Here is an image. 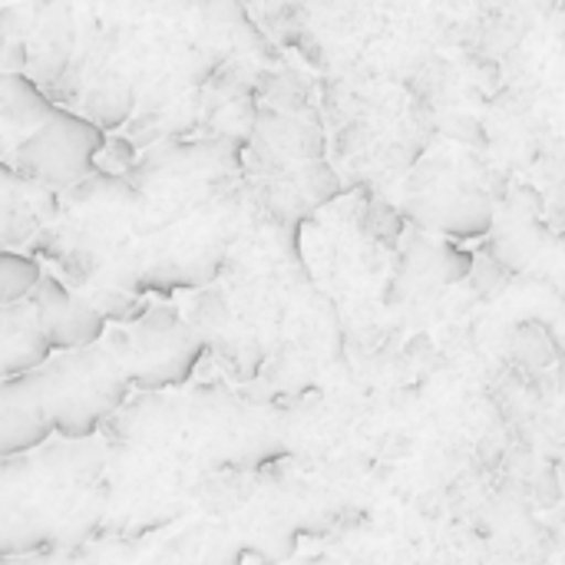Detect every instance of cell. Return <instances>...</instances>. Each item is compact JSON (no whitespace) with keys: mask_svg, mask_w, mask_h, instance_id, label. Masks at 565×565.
Instances as JSON below:
<instances>
[{"mask_svg":"<svg viewBox=\"0 0 565 565\" xmlns=\"http://www.w3.org/2000/svg\"><path fill=\"white\" fill-rule=\"evenodd\" d=\"M248 199L271 222H305L334 202L344 185L328 162V129L311 86L278 66L258 89L248 139L242 146Z\"/></svg>","mask_w":565,"mask_h":565,"instance_id":"cell-1","label":"cell"},{"mask_svg":"<svg viewBox=\"0 0 565 565\" xmlns=\"http://www.w3.org/2000/svg\"><path fill=\"white\" fill-rule=\"evenodd\" d=\"M99 440H46L0 460V556H46L93 487L103 483Z\"/></svg>","mask_w":565,"mask_h":565,"instance_id":"cell-2","label":"cell"},{"mask_svg":"<svg viewBox=\"0 0 565 565\" xmlns=\"http://www.w3.org/2000/svg\"><path fill=\"white\" fill-rule=\"evenodd\" d=\"M53 437L89 440L129 394L119 361L96 341L89 348L56 351L36 367Z\"/></svg>","mask_w":565,"mask_h":565,"instance_id":"cell-3","label":"cell"},{"mask_svg":"<svg viewBox=\"0 0 565 565\" xmlns=\"http://www.w3.org/2000/svg\"><path fill=\"white\" fill-rule=\"evenodd\" d=\"M99 344L119 361L129 387L142 391L185 384L205 351L202 334L172 305H146L136 321L106 328Z\"/></svg>","mask_w":565,"mask_h":565,"instance_id":"cell-4","label":"cell"},{"mask_svg":"<svg viewBox=\"0 0 565 565\" xmlns=\"http://www.w3.org/2000/svg\"><path fill=\"white\" fill-rule=\"evenodd\" d=\"M106 146V132L79 113L56 106L10 156L7 162L30 182L66 192L96 169V159Z\"/></svg>","mask_w":565,"mask_h":565,"instance_id":"cell-5","label":"cell"},{"mask_svg":"<svg viewBox=\"0 0 565 565\" xmlns=\"http://www.w3.org/2000/svg\"><path fill=\"white\" fill-rule=\"evenodd\" d=\"M26 301L33 305L40 331H43V338H46L53 354L56 351H73V348H89L109 328L103 321V315L89 301H83L56 275H46V271L33 285Z\"/></svg>","mask_w":565,"mask_h":565,"instance_id":"cell-6","label":"cell"},{"mask_svg":"<svg viewBox=\"0 0 565 565\" xmlns=\"http://www.w3.org/2000/svg\"><path fill=\"white\" fill-rule=\"evenodd\" d=\"M53 437L36 371L0 381V460L36 450Z\"/></svg>","mask_w":565,"mask_h":565,"instance_id":"cell-7","label":"cell"},{"mask_svg":"<svg viewBox=\"0 0 565 565\" xmlns=\"http://www.w3.org/2000/svg\"><path fill=\"white\" fill-rule=\"evenodd\" d=\"M60 195L23 179L10 162L0 159V248L30 245L56 215Z\"/></svg>","mask_w":565,"mask_h":565,"instance_id":"cell-8","label":"cell"},{"mask_svg":"<svg viewBox=\"0 0 565 565\" xmlns=\"http://www.w3.org/2000/svg\"><path fill=\"white\" fill-rule=\"evenodd\" d=\"M407 212L427 225L437 228L444 235L454 238H477L490 228L493 222V209H490V195L480 192L470 182L460 185H437L430 192H417L407 202Z\"/></svg>","mask_w":565,"mask_h":565,"instance_id":"cell-9","label":"cell"},{"mask_svg":"<svg viewBox=\"0 0 565 565\" xmlns=\"http://www.w3.org/2000/svg\"><path fill=\"white\" fill-rule=\"evenodd\" d=\"M50 344L40 331L33 305L13 301L0 308V381L36 371L50 358Z\"/></svg>","mask_w":565,"mask_h":565,"instance_id":"cell-10","label":"cell"},{"mask_svg":"<svg viewBox=\"0 0 565 565\" xmlns=\"http://www.w3.org/2000/svg\"><path fill=\"white\" fill-rule=\"evenodd\" d=\"M40 275H43V265L33 255L0 248V308L23 301L40 281Z\"/></svg>","mask_w":565,"mask_h":565,"instance_id":"cell-11","label":"cell"},{"mask_svg":"<svg viewBox=\"0 0 565 565\" xmlns=\"http://www.w3.org/2000/svg\"><path fill=\"white\" fill-rule=\"evenodd\" d=\"M0 565H50L46 556H0Z\"/></svg>","mask_w":565,"mask_h":565,"instance_id":"cell-12","label":"cell"}]
</instances>
